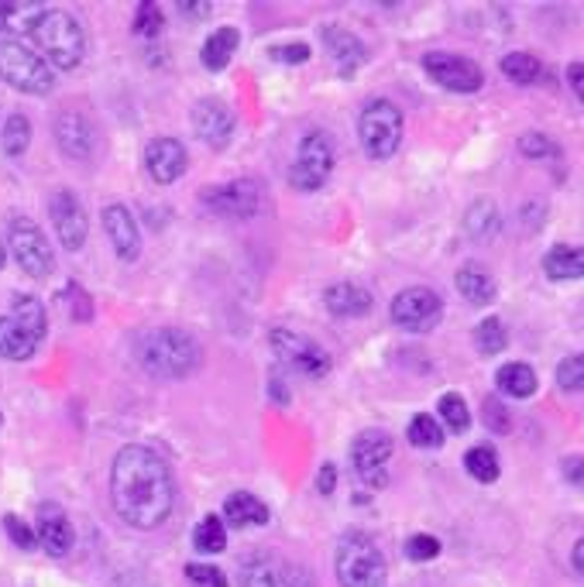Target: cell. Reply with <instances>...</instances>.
<instances>
[{
    "label": "cell",
    "mask_w": 584,
    "mask_h": 587,
    "mask_svg": "<svg viewBox=\"0 0 584 587\" xmlns=\"http://www.w3.org/2000/svg\"><path fill=\"white\" fill-rule=\"evenodd\" d=\"M162 28H166V18H162V8H159V4H151V0L138 4V11H135V34L155 38Z\"/></svg>",
    "instance_id": "cell-39"
},
{
    "label": "cell",
    "mask_w": 584,
    "mask_h": 587,
    "mask_svg": "<svg viewBox=\"0 0 584 587\" xmlns=\"http://www.w3.org/2000/svg\"><path fill=\"white\" fill-rule=\"evenodd\" d=\"M8 245H11V255H14V261L21 265L24 276L46 279L49 271H52L56 255H52V248H49V238L42 233V227H38L34 220L14 217L11 227H8Z\"/></svg>",
    "instance_id": "cell-7"
},
{
    "label": "cell",
    "mask_w": 584,
    "mask_h": 587,
    "mask_svg": "<svg viewBox=\"0 0 584 587\" xmlns=\"http://www.w3.org/2000/svg\"><path fill=\"white\" fill-rule=\"evenodd\" d=\"M207 207L220 217H234V220H248L261 210V186L251 179H234L227 186H214L207 189Z\"/></svg>",
    "instance_id": "cell-13"
},
{
    "label": "cell",
    "mask_w": 584,
    "mask_h": 587,
    "mask_svg": "<svg viewBox=\"0 0 584 587\" xmlns=\"http://www.w3.org/2000/svg\"><path fill=\"white\" fill-rule=\"evenodd\" d=\"M557 385L564 391H584V355H571L557 365Z\"/></svg>",
    "instance_id": "cell-40"
},
{
    "label": "cell",
    "mask_w": 584,
    "mask_h": 587,
    "mask_svg": "<svg viewBox=\"0 0 584 587\" xmlns=\"http://www.w3.org/2000/svg\"><path fill=\"white\" fill-rule=\"evenodd\" d=\"M571 564H574V570H577V574L584 577V536H581V539L574 543V554H571Z\"/></svg>",
    "instance_id": "cell-53"
},
{
    "label": "cell",
    "mask_w": 584,
    "mask_h": 587,
    "mask_svg": "<svg viewBox=\"0 0 584 587\" xmlns=\"http://www.w3.org/2000/svg\"><path fill=\"white\" fill-rule=\"evenodd\" d=\"M186 166H189V159H186L182 141H176V138H155V141H148V148H145V169H148V176L155 182H162V186L176 182L186 172Z\"/></svg>",
    "instance_id": "cell-16"
},
{
    "label": "cell",
    "mask_w": 584,
    "mask_h": 587,
    "mask_svg": "<svg viewBox=\"0 0 584 587\" xmlns=\"http://www.w3.org/2000/svg\"><path fill=\"white\" fill-rule=\"evenodd\" d=\"M42 4H18V0H0V31L8 34H31L34 21L42 18Z\"/></svg>",
    "instance_id": "cell-28"
},
{
    "label": "cell",
    "mask_w": 584,
    "mask_h": 587,
    "mask_svg": "<svg viewBox=\"0 0 584 587\" xmlns=\"http://www.w3.org/2000/svg\"><path fill=\"white\" fill-rule=\"evenodd\" d=\"M437 412H441V419L447 422V429H454V434H464V429L472 426V412H467V402H464L461 396H454V391L441 396Z\"/></svg>",
    "instance_id": "cell-37"
},
{
    "label": "cell",
    "mask_w": 584,
    "mask_h": 587,
    "mask_svg": "<svg viewBox=\"0 0 584 587\" xmlns=\"http://www.w3.org/2000/svg\"><path fill=\"white\" fill-rule=\"evenodd\" d=\"M179 11L189 14V18H207V14H210V4H192V0H182Z\"/></svg>",
    "instance_id": "cell-52"
},
{
    "label": "cell",
    "mask_w": 584,
    "mask_h": 587,
    "mask_svg": "<svg viewBox=\"0 0 584 587\" xmlns=\"http://www.w3.org/2000/svg\"><path fill=\"white\" fill-rule=\"evenodd\" d=\"M38 543L49 557H66L72 550V526L66 519V513L59 505H42L38 513V529H34Z\"/></svg>",
    "instance_id": "cell-19"
},
{
    "label": "cell",
    "mask_w": 584,
    "mask_h": 587,
    "mask_svg": "<svg viewBox=\"0 0 584 587\" xmlns=\"http://www.w3.org/2000/svg\"><path fill=\"white\" fill-rule=\"evenodd\" d=\"M406 557L416 560V564L437 560V557H441V539H437V536H426V533L409 536V539H406Z\"/></svg>",
    "instance_id": "cell-41"
},
{
    "label": "cell",
    "mask_w": 584,
    "mask_h": 587,
    "mask_svg": "<svg viewBox=\"0 0 584 587\" xmlns=\"http://www.w3.org/2000/svg\"><path fill=\"white\" fill-rule=\"evenodd\" d=\"M519 151L526 155V159H551V155H557L554 141L547 135H536V131L519 138Z\"/></svg>",
    "instance_id": "cell-44"
},
{
    "label": "cell",
    "mask_w": 584,
    "mask_h": 587,
    "mask_svg": "<svg viewBox=\"0 0 584 587\" xmlns=\"http://www.w3.org/2000/svg\"><path fill=\"white\" fill-rule=\"evenodd\" d=\"M564 478L571 485H584V457H567L564 460Z\"/></svg>",
    "instance_id": "cell-51"
},
{
    "label": "cell",
    "mask_w": 584,
    "mask_h": 587,
    "mask_svg": "<svg viewBox=\"0 0 584 587\" xmlns=\"http://www.w3.org/2000/svg\"><path fill=\"white\" fill-rule=\"evenodd\" d=\"M4 261H8V255H4V245H0V268H4Z\"/></svg>",
    "instance_id": "cell-54"
},
{
    "label": "cell",
    "mask_w": 584,
    "mask_h": 587,
    "mask_svg": "<svg viewBox=\"0 0 584 587\" xmlns=\"http://www.w3.org/2000/svg\"><path fill=\"white\" fill-rule=\"evenodd\" d=\"M464 467H467V475L482 485H492L498 478V457L492 447H472L464 454Z\"/></svg>",
    "instance_id": "cell-32"
},
{
    "label": "cell",
    "mask_w": 584,
    "mask_h": 587,
    "mask_svg": "<svg viewBox=\"0 0 584 587\" xmlns=\"http://www.w3.org/2000/svg\"><path fill=\"white\" fill-rule=\"evenodd\" d=\"M502 72L509 76L513 83L529 87V83H536L540 76H543V66H540V59L533 52H509V56L502 59Z\"/></svg>",
    "instance_id": "cell-31"
},
{
    "label": "cell",
    "mask_w": 584,
    "mask_h": 587,
    "mask_svg": "<svg viewBox=\"0 0 584 587\" xmlns=\"http://www.w3.org/2000/svg\"><path fill=\"white\" fill-rule=\"evenodd\" d=\"M138 361L155 378H166V381L186 378L200 365V344L192 340L186 330L159 327V330H148L138 340Z\"/></svg>",
    "instance_id": "cell-2"
},
{
    "label": "cell",
    "mask_w": 584,
    "mask_h": 587,
    "mask_svg": "<svg viewBox=\"0 0 584 587\" xmlns=\"http://www.w3.org/2000/svg\"><path fill=\"white\" fill-rule=\"evenodd\" d=\"M192 546H197L200 554H220L227 546V526L217 516H207L197 529H192Z\"/></svg>",
    "instance_id": "cell-33"
},
{
    "label": "cell",
    "mask_w": 584,
    "mask_h": 587,
    "mask_svg": "<svg viewBox=\"0 0 584 587\" xmlns=\"http://www.w3.org/2000/svg\"><path fill=\"white\" fill-rule=\"evenodd\" d=\"M276 59H279V62H289V66H296V62H306V59H309V46H303V42H293V46H279V49H276Z\"/></svg>",
    "instance_id": "cell-48"
},
{
    "label": "cell",
    "mask_w": 584,
    "mask_h": 587,
    "mask_svg": "<svg viewBox=\"0 0 584 587\" xmlns=\"http://www.w3.org/2000/svg\"><path fill=\"white\" fill-rule=\"evenodd\" d=\"M317 488H320V495H334V491H337V467H334V464H324V467H320Z\"/></svg>",
    "instance_id": "cell-49"
},
{
    "label": "cell",
    "mask_w": 584,
    "mask_h": 587,
    "mask_svg": "<svg viewBox=\"0 0 584 587\" xmlns=\"http://www.w3.org/2000/svg\"><path fill=\"white\" fill-rule=\"evenodd\" d=\"M567 83H571V90L577 93V100L584 103V62H571V66H567Z\"/></svg>",
    "instance_id": "cell-50"
},
{
    "label": "cell",
    "mask_w": 584,
    "mask_h": 587,
    "mask_svg": "<svg viewBox=\"0 0 584 587\" xmlns=\"http://www.w3.org/2000/svg\"><path fill=\"white\" fill-rule=\"evenodd\" d=\"M11 320H14L21 330H28L38 344H42V337H46V330H49L46 306L38 302L34 296H24V292H18V296L11 299Z\"/></svg>",
    "instance_id": "cell-25"
},
{
    "label": "cell",
    "mask_w": 584,
    "mask_h": 587,
    "mask_svg": "<svg viewBox=\"0 0 584 587\" xmlns=\"http://www.w3.org/2000/svg\"><path fill=\"white\" fill-rule=\"evenodd\" d=\"M358 138L372 159H393L403 145V110L393 100H372L358 117Z\"/></svg>",
    "instance_id": "cell-6"
},
{
    "label": "cell",
    "mask_w": 584,
    "mask_h": 587,
    "mask_svg": "<svg viewBox=\"0 0 584 587\" xmlns=\"http://www.w3.org/2000/svg\"><path fill=\"white\" fill-rule=\"evenodd\" d=\"M38 350V340L21 330L11 317H0V358L8 361H28Z\"/></svg>",
    "instance_id": "cell-26"
},
{
    "label": "cell",
    "mask_w": 584,
    "mask_h": 587,
    "mask_svg": "<svg viewBox=\"0 0 584 587\" xmlns=\"http://www.w3.org/2000/svg\"><path fill=\"white\" fill-rule=\"evenodd\" d=\"M103 230H107L110 248L117 258L135 261L141 255V233H138V223L128 207H121V203L103 207Z\"/></svg>",
    "instance_id": "cell-18"
},
{
    "label": "cell",
    "mask_w": 584,
    "mask_h": 587,
    "mask_svg": "<svg viewBox=\"0 0 584 587\" xmlns=\"http://www.w3.org/2000/svg\"><path fill=\"white\" fill-rule=\"evenodd\" d=\"M238 42H241L238 28H217L204 42V66L214 72L227 69V62L234 59V52H238Z\"/></svg>",
    "instance_id": "cell-27"
},
{
    "label": "cell",
    "mask_w": 584,
    "mask_h": 587,
    "mask_svg": "<svg viewBox=\"0 0 584 587\" xmlns=\"http://www.w3.org/2000/svg\"><path fill=\"white\" fill-rule=\"evenodd\" d=\"M283 587H317V580L296 564H283Z\"/></svg>",
    "instance_id": "cell-46"
},
{
    "label": "cell",
    "mask_w": 584,
    "mask_h": 587,
    "mask_svg": "<svg viewBox=\"0 0 584 587\" xmlns=\"http://www.w3.org/2000/svg\"><path fill=\"white\" fill-rule=\"evenodd\" d=\"M0 80L28 97H46L52 90L49 62L18 38H0Z\"/></svg>",
    "instance_id": "cell-5"
},
{
    "label": "cell",
    "mask_w": 584,
    "mask_h": 587,
    "mask_svg": "<svg viewBox=\"0 0 584 587\" xmlns=\"http://www.w3.org/2000/svg\"><path fill=\"white\" fill-rule=\"evenodd\" d=\"M393 324L403 327V330H413V334H426L434 330L444 317V302L434 289L426 286H409L403 289L396 299H393Z\"/></svg>",
    "instance_id": "cell-9"
},
{
    "label": "cell",
    "mask_w": 584,
    "mask_h": 587,
    "mask_svg": "<svg viewBox=\"0 0 584 587\" xmlns=\"http://www.w3.org/2000/svg\"><path fill=\"white\" fill-rule=\"evenodd\" d=\"M505 344H509V334H505L502 320L488 317V320H482V324H478V330H475V347L482 350L485 358H495V355H502V350H505Z\"/></svg>",
    "instance_id": "cell-34"
},
{
    "label": "cell",
    "mask_w": 584,
    "mask_h": 587,
    "mask_svg": "<svg viewBox=\"0 0 584 587\" xmlns=\"http://www.w3.org/2000/svg\"><path fill=\"white\" fill-rule=\"evenodd\" d=\"M324 46H327V52H330V59H334V66H337V72L344 76V80H350V76H355L368 59V49L344 28H324Z\"/></svg>",
    "instance_id": "cell-20"
},
{
    "label": "cell",
    "mask_w": 584,
    "mask_h": 587,
    "mask_svg": "<svg viewBox=\"0 0 584 587\" xmlns=\"http://www.w3.org/2000/svg\"><path fill=\"white\" fill-rule=\"evenodd\" d=\"M485 422L488 429H495V434H509V409L498 406L495 399L485 402Z\"/></svg>",
    "instance_id": "cell-45"
},
{
    "label": "cell",
    "mask_w": 584,
    "mask_h": 587,
    "mask_svg": "<svg viewBox=\"0 0 584 587\" xmlns=\"http://www.w3.org/2000/svg\"><path fill=\"white\" fill-rule=\"evenodd\" d=\"M457 292L467 299V302H475V306H488L495 299V279H492V271L478 261H467L457 268Z\"/></svg>",
    "instance_id": "cell-22"
},
{
    "label": "cell",
    "mask_w": 584,
    "mask_h": 587,
    "mask_svg": "<svg viewBox=\"0 0 584 587\" xmlns=\"http://www.w3.org/2000/svg\"><path fill=\"white\" fill-rule=\"evenodd\" d=\"M543 271L557 282H571V279H584V248L577 245H557L543 255Z\"/></svg>",
    "instance_id": "cell-24"
},
{
    "label": "cell",
    "mask_w": 584,
    "mask_h": 587,
    "mask_svg": "<svg viewBox=\"0 0 584 587\" xmlns=\"http://www.w3.org/2000/svg\"><path fill=\"white\" fill-rule=\"evenodd\" d=\"M110 501L131 529H159L176 505V481L166 457L141 444L117 450L110 464Z\"/></svg>",
    "instance_id": "cell-1"
},
{
    "label": "cell",
    "mask_w": 584,
    "mask_h": 587,
    "mask_svg": "<svg viewBox=\"0 0 584 587\" xmlns=\"http://www.w3.org/2000/svg\"><path fill=\"white\" fill-rule=\"evenodd\" d=\"M224 523L230 529H248V526H265L268 523V508L261 498L248 495V491H234L224 501Z\"/></svg>",
    "instance_id": "cell-23"
},
{
    "label": "cell",
    "mask_w": 584,
    "mask_h": 587,
    "mask_svg": "<svg viewBox=\"0 0 584 587\" xmlns=\"http://www.w3.org/2000/svg\"><path fill=\"white\" fill-rule=\"evenodd\" d=\"M324 302L334 317H344V320H355V317H365L372 309V296L368 289L355 286V282H337L324 292Z\"/></svg>",
    "instance_id": "cell-21"
},
{
    "label": "cell",
    "mask_w": 584,
    "mask_h": 587,
    "mask_svg": "<svg viewBox=\"0 0 584 587\" xmlns=\"http://www.w3.org/2000/svg\"><path fill=\"white\" fill-rule=\"evenodd\" d=\"M31 38H34L38 56H42L52 69H62V72L76 69L87 56V34H83L80 21L62 8H46L42 18H38L31 28Z\"/></svg>",
    "instance_id": "cell-3"
},
{
    "label": "cell",
    "mask_w": 584,
    "mask_h": 587,
    "mask_svg": "<svg viewBox=\"0 0 584 587\" xmlns=\"http://www.w3.org/2000/svg\"><path fill=\"white\" fill-rule=\"evenodd\" d=\"M186 580H189V587H230L224 570H217L210 564H189L186 567Z\"/></svg>",
    "instance_id": "cell-42"
},
{
    "label": "cell",
    "mask_w": 584,
    "mask_h": 587,
    "mask_svg": "<svg viewBox=\"0 0 584 587\" xmlns=\"http://www.w3.org/2000/svg\"><path fill=\"white\" fill-rule=\"evenodd\" d=\"M4 533L11 536V543L18 546V550H34L38 536H34V529L21 516H4Z\"/></svg>",
    "instance_id": "cell-43"
},
{
    "label": "cell",
    "mask_w": 584,
    "mask_h": 587,
    "mask_svg": "<svg viewBox=\"0 0 584 587\" xmlns=\"http://www.w3.org/2000/svg\"><path fill=\"white\" fill-rule=\"evenodd\" d=\"M241 587H283V564L271 557H251L241 567Z\"/></svg>",
    "instance_id": "cell-30"
},
{
    "label": "cell",
    "mask_w": 584,
    "mask_h": 587,
    "mask_svg": "<svg viewBox=\"0 0 584 587\" xmlns=\"http://www.w3.org/2000/svg\"><path fill=\"white\" fill-rule=\"evenodd\" d=\"M334 172V148L327 141L324 131H309L303 141H299V151H296V162L289 169V182L299 189V192H317Z\"/></svg>",
    "instance_id": "cell-8"
},
{
    "label": "cell",
    "mask_w": 584,
    "mask_h": 587,
    "mask_svg": "<svg viewBox=\"0 0 584 587\" xmlns=\"http://www.w3.org/2000/svg\"><path fill=\"white\" fill-rule=\"evenodd\" d=\"M393 460V437L382 434V429H365V434L350 447V464L362 481L368 485H385V464Z\"/></svg>",
    "instance_id": "cell-14"
},
{
    "label": "cell",
    "mask_w": 584,
    "mask_h": 587,
    "mask_svg": "<svg viewBox=\"0 0 584 587\" xmlns=\"http://www.w3.org/2000/svg\"><path fill=\"white\" fill-rule=\"evenodd\" d=\"M423 69L430 72V80L441 83L451 93H478L485 83V72L464 56L454 52H430L423 56Z\"/></svg>",
    "instance_id": "cell-10"
},
{
    "label": "cell",
    "mask_w": 584,
    "mask_h": 587,
    "mask_svg": "<svg viewBox=\"0 0 584 587\" xmlns=\"http://www.w3.org/2000/svg\"><path fill=\"white\" fill-rule=\"evenodd\" d=\"M498 388L505 391V396H513V399H529L533 391H536V371L529 365H505L498 368Z\"/></svg>",
    "instance_id": "cell-29"
},
{
    "label": "cell",
    "mask_w": 584,
    "mask_h": 587,
    "mask_svg": "<svg viewBox=\"0 0 584 587\" xmlns=\"http://www.w3.org/2000/svg\"><path fill=\"white\" fill-rule=\"evenodd\" d=\"M409 444H413V447H423V450L441 447V444H444V429H441V422H437L434 416L419 412V416L409 422Z\"/></svg>",
    "instance_id": "cell-35"
},
{
    "label": "cell",
    "mask_w": 584,
    "mask_h": 587,
    "mask_svg": "<svg viewBox=\"0 0 584 587\" xmlns=\"http://www.w3.org/2000/svg\"><path fill=\"white\" fill-rule=\"evenodd\" d=\"M49 213H52V227L59 233V241L62 248L69 251H80L87 245V210L83 203L76 200V192L72 189H56L52 192V200H49Z\"/></svg>",
    "instance_id": "cell-12"
},
{
    "label": "cell",
    "mask_w": 584,
    "mask_h": 587,
    "mask_svg": "<svg viewBox=\"0 0 584 587\" xmlns=\"http://www.w3.org/2000/svg\"><path fill=\"white\" fill-rule=\"evenodd\" d=\"M31 145V125L24 113H11L4 125V151L8 155H24Z\"/></svg>",
    "instance_id": "cell-38"
},
{
    "label": "cell",
    "mask_w": 584,
    "mask_h": 587,
    "mask_svg": "<svg viewBox=\"0 0 584 587\" xmlns=\"http://www.w3.org/2000/svg\"><path fill=\"white\" fill-rule=\"evenodd\" d=\"M464 227H467V233H472V238H492V233L498 230V210L482 200V203H475L472 210H467Z\"/></svg>",
    "instance_id": "cell-36"
},
{
    "label": "cell",
    "mask_w": 584,
    "mask_h": 587,
    "mask_svg": "<svg viewBox=\"0 0 584 587\" xmlns=\"http://www.w3.org/2000/svg\"><path fill=\"white\" fill-rule=\"evenodd\" d=\"M334 574H337L340 587H382L385 584V557L375 546V539H368L362 533H347L337 543Z\"/></svg>",
    "instance_id": "cell-4"
},
{
    "label": "cell",
    "mask_w": 584,
    "mask_h": 587,
    "mask_svg": "<svg viewBox=\"0 0 584 587\" xmlns=\"http://www.w3.org/2000/svg\"><path fill=\"white\" fill-rule=\"evenodd\" d=\"M271 350H276L283 361H289L296 371L309 375V378H320V375L330 371V355H327V350L320 344H314L309 337L293 334V330H271Z\"/></svg>",
    "instance_id": "cell-11"
},
{
    "label": "cell",
    "mask_w": 584,
    "mask_h": 587,
    "mask_svg": "<svg viewBox=\"0 0 584 587\" xmlns=\"http://www.w3.org/2000/svg\"><path fill=\"white\" fill-rule=\"evenodd\" d=\"M192 128H197L200 141H207L210 148H227L230 135H234V110L224 100H200L192 107Z\"/></svg>",
    "instance_id": "cell-17"
},
{
    "label": "cell",
    "mask_w": 584,
    "mask_h": 587,
    "mask_svg": "<svg viewBox=\"0 0 584 587\" xmlns=\"http://www.w3.org/2000/svg\"><path fill=\"white\" fill-rule=\"evenodd\" d=\"M56 145L62 148V155L76 162H87L93 148H97V135H93V125L87 121L83 113L76 110H62L56 117Z\"/></svg>",
    "instance_id": "cell-15"
},
{
    "label": "cell",
    "mask_w": 584,
    "mask_h": 587,
    "mask_svg": "<svg viewBox=\"0 0 584 587\" xmlns=\"http://www.w3.org/2000/svg\"><path fill=\"white\" fill-rule=\"evenodd\" d=\"M69 296L76 299V302H72V317H76V320H90V317H93V306H90V296H87V292H83L80 286H69Z\"/></svg>",
    "instance_id": "cell-47"
}]
</instances>
